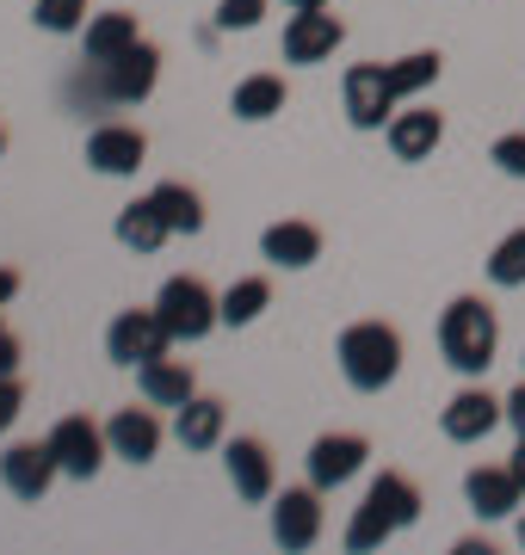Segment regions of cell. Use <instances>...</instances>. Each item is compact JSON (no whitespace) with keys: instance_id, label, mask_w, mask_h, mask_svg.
Returning a JSON list of instances; mask_svg holds the SVG:
<instances>
[{"instance_id":"1","label":"cell","mask_w":525,"mask_h":555,"mask_svg":"<svg viewBox=\"0 0 525 555\" xmlns=\"http://www.w3.org/2000/svg\"><path fill=\"white\" fill-rule=\"evenodd\" d=\"M421 488L402 476V469H384V476L364 488V500L353 506V518H346V555H371V550H384L389 537H402L421 525Z\"/></svg>"},{"instance_id":"2","label":"cell","mask_w":525,"mask_h":555,"mask_svg":"<svg viewBox=\"0 0 525 555\" xmlns=\"http://www.w3.org/2000/svg\"><path fill=\"white\" fill-rule=\"evenodd\" d=\"M495 352H501V315L476 291L445 302V315H439V358L458 377H483L488 364H495Z\"/></svg>"},{"instance_id":"3","label":"cell","mask_w":525,"mask_h":555,"mask_svg":"<svg viewBox=\"0 0 525 555\" xmlns=\"http://www.w3.org/2000/svg\"><path fill=\"white\" fill-rule=\"evenodd\" d=\"M334 358H341V377L359 396H384L389 383L402 377V334L389 321H353L334 339Z\"/></svg>"},{"instance_id":"4","label":"cell","mask_w":525,"mask_h":555,"mask_svg":"<svg viewBox=\"0 0 525 555\" xmlns=\"http://www.w3.org/2000/svg\"><path fill=\"white\" fill-rule=\"evenodd\" d=\"M162 80V50L142 38L137 50H124L118 62H87L81 80H68V100L93 93V105H142Z\"/></svg>"},{"instance_id":"5","label":"cell","mask_w":525,"mask_h":555,"mask_svg":"<svg viewBox=\"0 0 525 555\" xmlns=\"http://www.w3.org/2000/svg\"><path fill=\"white\" fill-rule=\"evenodd\" d=\"M155 315H162V327L174 334V346H199L204 334L222 327V297L204 284V278L180 272V278H167L162 291H155Z\"/></svg>"},{"instance_id":"6","label":"cell","mask_w":525,"mask_h":555,"mask_svg":"<svg viewBox=\"0 0 525 555\" xmlns=\"http://www.w3.org/2000/svg\"><path fill=\"white\" fill-rule=\"evenodd\" d=\"M62 463L50 451V438H13L7 451H0V488L20 500V506H38L50 488H56Z\"/></svg>"},{"instance_id":"7","label":"cell","mask_w":525,"mask_h":555,"mask_svg":"<svg viewBox=\"0 0 525 555\" xmlns=\"http://www.w3.org/2000/svg\"><path fill=\"white\" fill-rule=\"evenodd\" d=\"M322 488L316 481H304V488H284V494H272V543H279L284 555H304L322 543Z\"/></svg>"},{"instance_id":"8","label":"cell","mask_w":525,"mask_h":555,"mask_svg":"<svg viewBox=\"0 0 525 555\" xmlns=\"http://www.w3.org/2000/svg\"><path fill=\"white\" fill-rule=\"evenodd\" d=\"M402 93L389 87V62H353L346 68V124L353 130H384L396 118Z\"/></svg>"},{"instance_id":"9","label":"cell","mask_w":525,"mask_h":555,"mask_svg":"<svg viewBox=\"0 0 525 555\" xmlns=\"http://www.w3.org/2000/svg\"><path fill=\"white\" fill-rule=\"evenodd\" d=\"M50 451H56L62 476L68 481H93L105 469V456H112V444H105V426L87 414H62L56 426H50Z\"/></svg>"},{"instance_id":"10","label":"cell","mask_w":525,"mask_h":555,"mask_svg":"<svg viewBox=\"0 0 525 555\" xmlns=\"http://www.w3.org/2000/svg\"><path fill=\"white\" fill-rule=\"evenodd\" d=\"M174 352V334L162 327V315H155V302L149 309H124V315H112V327H105V358L112 364H149V358Z\"/></svg>"},{"instance_id":"11","label":"cell","mask_w":525,"mask_h":555,"mask_svg":"<svg viewBox=\"0 0 525 555\" xmlns=\"http://www.w3.org/2000/svg\"><path fill=\"white\" fill-rule=\"evenodd\" d=\"M222 469H229V488L247 506H272V494H279V463L266 451V438H222Z\"/></svg>"},{"instance_id":"12","label":"cell","mask_w":525,"mask_h":555,"mask_svg":"<svg viewBox=\"0 0 525 555\" xmlns=\"http://www.w3.org/2000/svg\"><path fill=\"white\" fill-rule=\"evenodd\" d=\"M507 420V396H488L483 383H464L458 396L445 401V414H439V433L451 438V444H483L495 426Z\"/></svg>"},{"instance_id":"13","label":"cell","mask_w":525,"mask_h":555,"mask_svg":"<svg viewBox=\"0 0 525 555\" xmlns=\"http://www.w3.org/2000/svg\"><path fill=\"white\" fill-rule=\"evenodd\" d=\"M304 463H309V481H316L322 494H334V488H346V481L371 463V438L364 433H322L309 444Z\"/></svg>"},{"instance_id":"14","label":"cell","mask_w":525,"mask_h":555,"mask_svg":"<svg viewBox=\"0 0 525 555\" xmlns=\"http://www.w3.org/2000/svg\"><path fill=\"white\" fill-rule=\"evenodd\" d=\"M149 160V137L137 124H93L87 130V167L105 179H130Z\"/></svg>"},{"instance_id":"15","label":"cell","mask_w":525,"mask_h":555,"mask_svg":"<svg viewBox=\"0 0 525 555\" xmlns=\"http://www.w3.org/2000/svg\"><path fill=\"white\" fill-rule=\"evenodd\" d=\"M341 43H346V25L334 20L328 7L291 13V25H284V62H297V68H316V62H328Z\"/></svg>"},{"instance_id":"16","label":"cell","mask_w":525,"mask_h":555,"mask_svg":"<svg viewBox=\"0 0 525 555\" xmlns=\"http://www.w3.org/2000/svg\"><path fill=\"white\" fill-rule=\"evenodd\" d=\"M260 259L272 266V272H309V266L322 259V229L304 222V217L272 222V229L260 235Z\"/></svg>"},{"instance_id":"17","label":"cell","mask_w":525,"mask_h":555,"mask_svg":"<svg viewBox=\"0 0 525 555\" xmlns=\"http://www.w3.org/2000/svg\"><path fill=\"white\" fill-rule=\"evenodd\" d=\"M105 444H112V456H124V463H155V451H162V414H155V401L149 408H118V414L105 420Z\"/></svg>"},{"instance_id":"18","label":"cell","mask_w":525,"mask_h":555,"mask_svg":"<svg viewBox=\"0 0 525 555\" xmlns=\"http://www.w3.org/2000/svg\"><path fill=\"white\" fill-rule=\"evenodd\" d=\"M464 500H470L476 518H513L520 500H525V488H520V476H513L507 463H476V469L464 476Z\"/></svg>"},{"instance_id":"19","label":"cell","mask_w":525,"mask_h":555,"mask_svg":"<svg viewBox=\"0 0 525 555\" xmlns=\"http://www.w3.org/2000/svg\"><path fill=\"white\" fill-rule=\"evenodd\" d=\"M384 142L396 160H433V149L445 142V112H426V105H408V112H396V118L384 124Z\"/></svg>"},{"instance_id":"20","label":"cell","mask_w":525,"mask_h":555,"mask_svg":"<svg viewBox=\"0 0 525 555\" xmlns=\"http://www.w3.org/2000/svg\"><path fill=\"white\" fill-rule=\"evenodd\" d=\"M137 389L142 401H155V408H185V401L199 396V377H192V364L174 352L149 358V364H137Z\"/></svg>"},{"instance_id":"21","label":"cell","mask_w":525,"mask_h":555,"mask_svg":"<svg viewBox=\"0 0 525 555\" xmlns=\"http://www.w3.org/2000/svg\"><path fill=\"white\" fill-rule=\"evenodd\" d=\"M174 438L185 451H217L229 438V408L217 396H192L185 408H174Z\"/></svg>"},{"instance_id":"22","label":"cell","mask_w":525,"mask_h":555,"mask_svg":"<svg viewBox=\"0 0 525 555\" xmlns=\"http://www.w3.org/2000/svg\"><path fill=\"white\" fill-rule=\"evenodd\" d=\"M142 31H137V13H93L81 25V62H118L124 50H137Z\"/></svg>"},{"instance_id":"23","label":"cell","mask_w":525,"mask_h":555,"mask_svg":"<svg viewBox=\"0 0 525 555\" xmlns=\"http://www.w3.org/2000/svg\"><path fill=\"white\" fill-rule=\"evenodd\" d=\"M229 112L242 124H266L284 112V75H247L235 80V93H229Z\"/></svg>"},{"instance_id":"24","label":"cell","mask_w":525,"mask_h":555,"mask_svg":"<svg viewBox=\"0 0 525 555\" xmlns=\"http://www.w3.org/2000/svg\"><path fill=\"white\" fill-rule=\"evenodd\" d=\"M167 235H174V229H167V217H162V204L155 198H137V204H124L118 210V241L130 247V254H155Z\"/></svg>"},{"instance_id":"25","label":"cell","mask_w":525,"mask_h":555,"mask_svg":"<svg viewBox=\"0 0 525 555\" xmlns=\"http://www.w3.org/2000/svg\"><path fill=\"white\" fill-rule=\"evenodd\" d=\"M266 309H272V278L266 272H247L222 291V327H254Z\"/></svg>"},{"instance_id":"26","label":"cell","mask_w":525,"mask_h":555,"mask_svg":"<svg viewBox=\"0 0 525 555\" xmlns=\"http://www.w3.org/2000/svg\"><path fill=\"white\" fill-rule=\"evenodd\" d=\"M149 198L162 204V217H167V229H174V235H199V229H204V198L185 185V179H162Z\"/></svg>"},{"instance_id":"27","label":"cell","mask_w":525,"mask_h":555,"mask_svg":"<svg viewBox=\"0 0 525 555\" xmlns=\"http://www.w3.org/2000/svg\"><path fill=\"white\" fill-rule=\"evenodd\" d=\"M439 68H445L439 50H414V56H396V62H389V87H396L402 100H414V93H426V87L439 80Z\"/></svg>"},{"instance_id":"28","label":"cell","mask_w":525,"mask_h":555,"mask_svg":"<svg viewBox=\"0 0 525 555\" xmlns=\"http://www.w3.org/2000/svg\"><path fill=\"white\" fill-rule=\"evenodd\" d=\"M488 284H501V291H520L525 284V229H507L495 241V254H488Z\"/></svg>"},{"instance_id":"29","label":"cell","mask_w":525,"mask_h":555,"mask_svg":"<svg viewBox=\"0 0 525 555\" xmlns=\"http://www.w3.org/2000/svg\"><path fill=\"white\" fill-rule=\"evenodd\" d=\"M31 20H38V31H50V38H68V31L87 25V0H38Z\"/></svg>"},{"instance_id":"30","label":"cell","mask_w":525,"mask_h":555,"mask_svg":"<svg viewBox=\"0 0 525 555\" xmlns=\"http://www.w3.org/2000/svg\"><path fill=\"white\" fill-rule=\"evenodd\" d=\"M266 20V0H217V31H254Z\"/></svg>"},{"instance_id":"31","label":"cell","mask_w":525,"mask_h":555,"mask_svg":"<svg viewBox=\"0 0 525 555\" xmlns=\"http://www.w3.org/2000/svg\"><path fill=\"white\" fill-rule=\"evenodd\" d=\"M488 160H495L507 179H525V130H507V137H495Z\"/></svg>"},{"instance_id":"32","label":"cell","mask_w":525,"mask_h":555,"mask_svg":"<svg viewBox=\"0 0 525 555\" xmlns=\"http://www.w3.org/2000/svg\"><path fill=\"white\" fill-rule=\"evenodd\" d=\"M20 414H25V383L20 377H0V438L20 426Z\"/></svg>"},{"instance_id":"33","label":"cell","mask_w":525,"mask_h":555,"mask_svg":"<svg viewBox=\"0 0 525 555\" xmlns=\"http://www.w3.org/2000/svg\"><path fill=\"white\" fill-rule=\"evenodd\" d=\"M20 358H25V346H20V334L0 321V377H20Z\"/></svg>"},{"instance_id":"34","label":"cell","mask_w":525,"mask_h":555,"mask_svg":"<svg viewBox=\"0 0 525 555\" xmlns=\"http://www.w3.org/2000/svg\"><path fill=\"white\" fill-rule=\"evenodd\" d=\"M507 426L525 438V383H520V389H507Z\"/></svg>"},{"instance_id":"35","label":"cell","mask_w":525,"mask_h":555,"mask_svg":"<svg viewBox=\"0 0 525 555\" xmlns=\"http://www.w3.org/2000/svg\"><path fill=\"white\" fill-rule=\"evenodd\" d=\"M13 297H20V272H13V266H0V309H7Z\"/></svg>"},{"instance_id":"36","label":"cell","mask_w":525,"mask_h":555,"mask_svg":"<svg viewBox=\"0 0 525 555\" xmlns=\"http://www.w3.org/2000/svg\"><path fill=\"white\" fill-rule=\"evenodd\" d=\"M458 555H495V550H488V537H458Z\"/></svg>"},{"instance_id":"37","label":"cell","mask_w":525,"mask_h":555,"mask_svg":"<svg viewBox=\"0 0 525 555\" xmlns=\"http://www.w3.org/2000/svg\"><path fill=\"white\" fill-rule=\"evenodd\" d=\"M507 469H513V476H520V488H525V438L513 444V456H507Z\"/></svg>"},{"instance_id":"38","label":"cell","mask_w":525,"mask_h":555,"mask_svg":"<svg viewBox=\"0 0 525 555\" xmlns=\"http://www.w3.org/2000/svg\"><path fill=\"white\" fill-rule=\"evenodd\" d=\"M284 7H291V13H309V7H328V0H284Z\"/></svg>"},{"instance_id":"39","label":"cell","mask_w":525,"mask_h":555,"mask_svg":"<svg viewBox=\"0 0 525 555\" xmlns=\"http://www.w3.org/2000/svg\"><path fill=\"white\" fill-rule=\"evenodd\" d=\"M0 155H7V124H0Z\"/></svg>"},{"instance_id":"40","label":"cell","mask_w":525,"mask_h":555,"mask_svg":"<svg viewBox=\"0 0 525 555\" xmlns=\"http://www.w3.org/2000/svg\"><path fill=\"white\" fill-rule=\"evenodd\" d=\"M520 550H525V518H520Z\"/></svg>"}]
</instances>
